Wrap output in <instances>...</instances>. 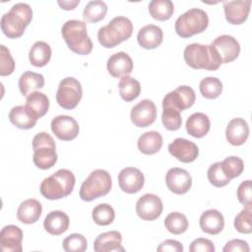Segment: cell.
<instances>
[{
    "mask_svg": "<svg viewBox=\"0 0 252 252\" xmlns=\"http://www.w3.org/2000/svg\"><path fill=\"white\" fill-rule=\"evenodd\" d=\"M223 252H249L250 248L246 241L242 239H231L222 248Z\"/></svg>",
    "mask_w": 252,
    "mask_h": 252,
    "instance_id": "cell-47",
    "label": "cell"
},
{
    "mask_svg": "<svg viewBox=\"0 0 252 252\" xmlns=\"http://www.w3.org/2000/svg\"><path fill=\"white\" fill-rule=\"evenodd\" d=\"M75 183L76 178L73 172L69 169L61 168L42 180L39 191L48 200H58L69 196L74 189Z\"/></svg>",
    "mask_w": 252,
    "mask_h": 252,
    "instance_id": "cell-3",
    "label": "cell"
},
{
    "mask_svg": "<svg viewBox=\"0 0 252 252\" xmlns=\"http://www.w3.org/2000/svg\"><path fill=\"white\" fill-rule=\"evenodd\" d=\"M184 60L193 69H204L215 71L220 68L222 61L212 44L191 43L188 44L183 52Z\"/></svg>",
    "mask_w": 252,
    "mask_h": 252,
    "instance_id": "cell-1",
    "label": "cell"
},
{
    "mask_svg": "<svg viewBox=\"0 0 252 252\" xmlns=\"http://www.w3.org/2000/svg\"><path fill=\"white\" fill-rule=\"evenodd\" d=\"M122 235L117 230H110L100 233L94 241V250L95 252L125 251L121 245Z\"/></svg>",
    "mask_w": 252,
    "mask_h": 252,
    "instance_id": "cell-22",
    "label": "cell"
},
{
    "mask_svg": "<svg viewBox=\"0 0 252 252\" xmlns=\"http://www.w3.org/2000/svg\"><path fill=\"white\" fill-rule=\"evenodd\" d=\"M162 210V201L156 194L147 193L141 196L136 203V213L143 220H157L161 215Z\"/></svg>",
    "mask_w": 252,
    "mask_h": 252,
    "instance_id": "cell-11",
    "label": "cell"
},
{
    "mask_svg": "<svg viewBox=\"0 0 252 252\" xmlns=\"http://www.w3.org/2000/svg\"><path fill=\"white\" fill-rule=\"evenodd\" d=\"M61 34L71 51L80 55L90 54L93 42L88 35L86 23L79 20L67 21L61 29Z\"/></svg>",
    "mask_w": 252,
    "mask_h": 252,
    "instance_id": "cell-4",
    "label": "cell"
},
{
    "mask_svg": "<svg viewBox=\"0 0 252 252\" xmlns=\"http://www.w3.org/2000/svg\"><path fill=\"white\" fill-rule=\"evenodd\" d=\"M19 90L24 96H28L36 90L43 88L44 78L41 74L27 71L23 73L19 79Z\"/></svg>",
    "mask_w": 252,
    "mask_h": 252,
    "instance_id": "cell-31",
    "label": "cell"
},
{
    "mask_svg": "<svg viewBox=\"0 0 252 252\" xmlns=\"http://www.w3.org/2000/svg\"><path fill=\"white\" fill-rule=\"evenodd\" d=\"M58 5L61 7L63 10H73L76 8L77 5L80 4V0H69V1H57Z\"/></svg>",
    "mask_w": 252,
    "mask_h": 252,
    "instance_id": "cell-49",
    "label": "cell"
},
{
    "mask_svg": "<svg viewBox=\"0 0 252 252\" xmlns=\"http://www.w3.org/2000/svg\"><path fill=\"white\" fill-rule=\"evenodd\" d=\"M200 227L205 233L216 235L219 234L224 227V219L221 213L216 209L205 211L199 220Z\"/></svg>",
    "mask_w": 252,
    "mask_h": 252,
    "instance_id": "cell-24",
    "label": "cell"
},
{
    "mask_svg": "<svg viewBox=\"0 0 252 252\" xmlns=\"http://www.w3.org/2000/svg\"><path fill=\"white\" fill-rule=\"evenodd\" d=\"M150 15L158 21H166L174 12V5L170 0H152L149 3Z\"/></svg>",
    "mask_w": 252,
    "mask_h": 252,
    "instance_id": "cell-33",
    "label": "cell"
},
{
    "mask_svg": "<svg viewBox=\"0 0 252 252\" xmlns=\"http://www.w3.org/2000/svg\"><path fill=\"white\" fill-rule=\"evenodd\" d=\"M250 7V0H236L223 2L225 20L231 25H240L244 23L248 18Z\"/></svg>",
    "mask_w": 252,
    "mask_h": 252,
    "instance_id": "cell-18",
    "label": "cell"
},
{
    "mask_svg": "<svg viewBox=\"0 0 252 252\" xmlns=\"http://www.w3.org/2000/svg\"><path fill=\"white\" fill-rule=\"evenodd\" d=\"M165 183L172 193L182 195L190 190L192 186V177L186 169L172 167L165 175Z\"/></svg>",
    "mask_w": 252,
    "mask_h": 252,
    "instance_id": "cell-14",
    "label": "cell"
},
{
    "mask_svg": "<svg viewBox=\"0 0 252 252\" xmlns=\"http://www.w3.org/2000/svg\"><path fill=\"white\" fill-rule=\"evenodd\" d=\"M1 55H0V75L2 77L11 75L15 70V61L11 55L10 50L5 46H0Z\"/></svg>",
    "mask_w": 252,
    "mask_h": 252,
    "instance_id": "cell-44",
    "label": "cell"
},
{
    "mask_svg": "<svg viewBox=\"0 0 252 252\" xmlns=\"http://www.w3.org/2000/svg\"><path fill=\"white\" fill-rule=\"evenodd\" d=\"M221 169L223 173L231 180L239 176L244 170L243 160L235 156L225 158L221 162Z\"/></svg>",
    "mask_w": 252,
    "mask_h": 252,
    "instance_id": "cell-39",
    "label": "cell"
},
{
    "mask_svg": "<svg viewBox=\"0 0 252 252\" xmlns=\"http://www.w3.org/2000/svg\"><path fill=\"white\" fill-rule=\"evenodd\" d=\"M107 13V5L101 0H94L87 3L83 12V18L89 23L101 21Z\"/></svg>",
    "mask_w": 252,
    "mask_h": 252,
    "instance_id": "cell-35",
    "label": "cell"
},
{
    "mask_svg": "<svg viewBox=\"0 0 252 252\" xmlns=\"http://www.w3.org/2000/svg\"><path fill=\"white\" fill-rule=\"evenodd\" d=\"M25 106L37 120L46 114L49 108V99L46 94L40 92H33L27 96Z\"/></svg>",
    "mask_w": 252,
    "mask_h": 252,
    "instance_id": "cell-28",
    "label": "cell"
},
{
    "mask_svg": "<svg viewBox=\"0 0 252 252\" xmlns=\"http://www.w3.org/2000/svg\"><path fill=\"white\" fill-rule=\"evenodd\" d=\"M42 206L36 199H27L21 203L17 211L18 220L26 224H32L38 220L41 216Z\"/></svg>",
    "mask_w": 252,
    "mask_h": 252,
    "instance_id": "cell-25",
    "label": "cell"
},
{
    "mask_svg": "<svg viewBox=\"0 0 252 252\" xmlns=\"http://www.w3.org/2000/svg\"><path fill=\"white\" fill-rule=\"evenodd\" d=\"M161 122L163 126L169 131H176L181 127L182 118L180 112L176 109L165 107L162 108Z\"/></svg>",
    "mask_w": 252,
    "mask_h": 252,
    "instance_id": "cell-43",
    "label": "cell"
},
{
    "mask_svg": "<svg viewBox=\"0 0 252 252\" xmlns=\"http://www.w3.org/2000/svg\"><path fill=\"white\" fill-rule=\"evenodd\" d=\"M196 100L194 90L189 86H179L174 91L169 92L162 99V108L169 107L179 112L190 108Z\"/></svg>",
    "mask_w": 252,
    "mask_h": 252,
    "instance_id": "cell-10",
    "label": "cell"
},
{
    "mask_svg": "<svg viewBox=\"0 0 252 252\" xmlns=\"http://www.w3.org/2000/svg\"><path fill=\"white\" fill-rule=\"evenodd\" d=\"M208 180L215 187H223L230 182V179L223 173L220 161H217L210 165L207 172Z\"/></svg>",
    "mask_w": 252,
    "mask_h": 252,
    "instance_id": "cell-42",
    "label": "cell"
},
{
    "mask_svg": "<svg viewBox=\"0 0 252 252\" xmlns=\"http://www.w3.org/2000/svg\"><path fill=\"white\" fill-rule=\"evenodd\" d=\"M62 247L66 252H84L88 247V241L83 234L72 233L63 240Z\"/></svg>",
    "mask_w": 252,
    "mask_h": 252,
    "instance_id": "cell-41",
    "label": "cell"
},
{
    "mask_svg": "<svg viewBox=\"0 0 252 252\" xmlns=\"http://www.w3.org/2000/svg\"><path fill=\"white\" fill-rule=\"evenodd\" d=\"M130 118L132 123L139 128L152 125L157 118V106L155 102L150 99L141 100L132 107Z\"/></svg>",
    "mask_w": 252,
    "mask_h": 252,
    "instance_id": "cell-12",
    "label": "cell"
},
{
    "mask_svg": "<svg viewBox=\"0 0 252 252\" xmlns=\"http://www.w3.org/2000/svg\"><path fill=\"white\" fill-rule=\"evenodd\" d=\"M163 39L162 30L156 25H147L138 32L137 40L141 47L145 49H155L159 46Z\"/></svg>",
    "mask_w": 252,
    "mask_h": 252,
    "instance_id": "cell-23",
    "label": "cell"
},
{
    "mask_svg": "<svg viewBox=\"0 0 252 252\" xmlns=\"http://www.w3.org/2000/svg\"><path fill=\"white\" fill-rule=\"evenodd\" d=\"M118 90L120 96L125 101L129 102L136 99L140 95L141 85L136 79L130 76H125L120 79V82L118 84Z\"/></svg>",
    "mask_w": 252,
    "mask_h": 252,
    "instance_id": "cell-34",
    "label": "cell"
},
{
    "mask_svg": "<svg viewBox=\"0 0 252 252\" xmlns=\"http://www.w3.org/2000/svg\"><path fill=\"white\" fill-rule=\"evenodd\" d=\"M169 154L181 162L189 163L194 161L198 155L199 149L197 145L184 138H176L168 145Z\"/></svg>",
    "mask_w": 252,
    "mask_h": 252,
    "instance_id": "cell-15",
    "label": "cell"
},
{
    "mask_svg": "<svg viewBox=\"0 0 252 252\" xmlns=\"http://www.w3.org/2000/svg\"><path fill=\"white\" fill-rule=\"evenodd\" d=\"M32 19V10L27 3H16L1 18V31L9 38H18Z\"/></svg>",
    "mask_w": 252,
    "mask_h": 252,
    "instance_id": "cell-2",
    "label": "cell"
},
{
    "mask_svg": "<svg viewBox=\"0 0 252 252\" xmlns=\"http://www.w3.org/2000/svg\"><path fill=\"white\" fill-rule=\"evenodd\" d=\"M92 218L96 224L104 226L112 223L115 218V212L110 205L103 203L94 208L92 213Z\"/></svg>",
    "mask_w": 252,
    "mask_h": 252,
    "instance_id": "cell-38",
    "label": "cell"
},
{
    "mask_svg": "<svg viewBox=\"0 0 252 252\" xmlns=\"http://www.w3.org/2000/svg\"><path fill=\"white\" fill-rule=\"evenodd\" d=\"M9 120L19 129L28 130L36 124V119L25 105H16L9 112Z\"/></svg>",
    "mask_w": 252,
    "mask_h": 252,
    "instance_id": "cell-30",
    "label": "cell"
},
{
    "mask_svg": "<svg viewBox=\"0 0 252 252\" xmlns=\"http://www.w3.org/2000/svg\"><path fill=\"white\" fill-rule=\"evenodd\" d=\"M70 224L67 214L62 211H51L43 221L44 229L51 235H60L65 232Z\"/></svg>",
    "mask_w": 252,
    "mask_h": 252,
    "instance_id": "cell-26",
    "label": "cell"
},
{
    "mask_svg": "<svg viewBox=\"0 0 252 252\" xmlns=\"http://www.w3.org/2000/svg\"><path fill=\"white\" fill-rule=\"evenodd\" d=\"M157 251H159V252H182L183 245L177 240L166 239L158 246Z\"/></svg>",
    "mask_w": 252,
    "mask_h": 252,
    "instance_id": "cell-48",
    "label": "cell"
},
{
    "mask_svg": "<svg viewBox=\"0 0 252 252\" xmlns=\"http://www.w3.org/2000/svg\"><path fill=\"white\" fill-rule=\"evenodd\" d=\"M32 160L36 167L49 169L57 161L56 145L53 138L46 132L37 133L32 139Z\"/></svg>",
    "mask_w": 252,
    "mask_h": 252,
    "instance_id": "cell-8",
    "label": "cell"
},
{
    "mask_svg": "<svg viewBox=\"0 0 252 252\" xmlns=\"http://www.w3.org/2000/svg\"><path fill=\"white\" fill-rule=\"evenodd\" d=\"M51 58V47L45 41H36L31 47L29 52V60L35 67H43L47 65Z\"/></svg>",
    "mask_w": 252,
    "mask_h": 252,
    "instance_id": "cell-32",
    "label": "cell"
},
{
    "mask_svg": "<svg viewBox=\"0 0 252 252\" xmlns=\"http://www.w3.org/2000/svg\"><path fill=\"white\" fill-rule=\"evenodd\" d=\"M234 228L240 232L249 234L252 231V206L244 209L234 218Z\"/></svg>",
    "mask_w": 252,
    "mask_h": 252,
    "instance_id": "cell-40",
    "label": "cell"
},
{
    "mask_svg": "<svg viewBox=\"0 0 252 252\" xmlns=\"http://www.w3.org/2000/svg\"><path fill=\"white\" fill-rule=\"evenodd\" d=\"M111 187L112 179L110 174L104 169H95L82 183L79 195L83 201L91 202L108 194Z\"/></svg>",
    "mask_w": 252,
    "mask_h": 252,
    "instance_id": "cell-6",
    "label": "cell"
},
{
    "mask_svg": "<svg viewBox=\"0 0 252 252\" xmlns=\"http://www.w3.org/2000/svg\"><path fill=\"white\" fill-rule=\"evenodd\" d=\"M237 199L244 206H252V193H251V180L241 182L237 188Z\"/></svg>",
    "mask_w": 252,
    "mask_h": 252,
    "instance_id": "cell-45",
    "label": "cell"
},
{
    "mask_svg": "<svg viewBox=\"0 0 252 252\" xmlns=\"http://www.w3.org/2000/svg\"><path fill=\"white\" fill-rule=\"evenodd\" d=\"M249 136V126L247 122L240 117L231 119L225 129L227 142L232 146L243 145Z\"/></svg>",
    "mask_w": 252,
    "mask_h": 252,
    "instance_id": "cell-21",
    "label": "cell"
},
{
    "mask_svg": "<svg viewBox=\"0 0 252 252\" xmlns=\"http://www.w3.org/2000/svg\"><path fill=\"white\" fill-rule=\"evenodd\" d=\"M186 131L194 138H202L208 134L211 127V122L207 114L203 112H195L186 120Z\"/></svg>",
    "mask_w": 252,
    "mask_h": 252,
    "instance_id": "cell-27",
    "label": "cell"
},
{
    "mask_svg": "<svg viewBox=\"0 0 252 252\" xmlns=\"http://www.w3.org/2000/svg\"><path fill=\"white\" fill-rule=\"evenodd\" d=\"M208 14L200 8H191L177 18L175 32L179 36L188 38L203 32L208 28Z\"/></svg>",
    "mask_w": 252,
    "mask_h": 252,
    "instance_id": "cell-7",
    "label": "cell"
},
{
    "mask_svg": "<svg viewBox=\"0 0 252 252\" xmlns=\"http://www.w3.org/2000/svg\"><path fill=\"white\" fill-rule=\"evenodd\" d=\"M190 252H214L215 245L214 243L207 238H196L194 239L189 247Z\"/></svg>",
    "mask_w": 252,
    "mask_h": 252,
    "instance_id": "cell-46",
    "label": "cell"
},
{
    "mask_svg": "<svg viewBox=\"0 0 252 252\" xmlns=\"http://www.w3.org/2000/svg\"><path fill=\"white\" fill-rule=\"evenodd\" d=\"M133 32L132 22L123 16L113 18L97 32V39L105 48H112L130 38Z\"/></svg>",
    "mask_w": 252,
    "mask_h": 252,
    "instance_id": "cell-5",
    "label": "cell"
},
{
    "mask_svg": "<svg viewBox=\"0 0 252 252\" xmlns=\"http://www.w3.org/2000/svg\"><path fill=\"white\" fill-rule=\"evenodd\" d=\"M118 184L123 192L134 194L143 188L145 177L140 169L131 166L125 167L118 174Z\"/></svg>",
    "mask_w": 252,
    "mask_h": 252,
    "instance_id": "cell-16",
    "label": "cell"
},
{
    "mask_svg": "<svg viewBox=\"0 0 252 252\" xmlns=\"http://www.w3.org/2000/svg\"><path fill=\"white\" fill-rule=\"evenodd\" d=\"M163 140L157 131H149L142 134L137 142L139 151L144 155L157 154L162 147Z\"/></svg>",
    "mask_w": 252,
    "mask_h": 252,
    "instance_id": "cell-29",
    "label": "cell"
},
{
    "mask_svg": "<svg viewBox=\"0 0 252 252\" xmlns=\"http://www.w3.org/2000/svg\"><path fill=\"white\" fill-rule=\"evenodd\" d=\"M201 94L208 99H215L221 94L222 83L216 77H206L199 85Z\"/></svg>",
    "mask_w": 252,
    "mask_h": 252,
    "instance_id": "cell-36",
    "label": "cell"
},
{
    "mask_svg": "<svg viewBox=\"0 0 252 252\" xmlns=\"http://www.w3.org/2000/svg\"><path fill=\"white\" fill-rule=\"evenodd\" d=\"M106 68L113 78H122L132 73L133 61L127 53L123 51L116 52L108 58Z\"/></svg>",
    "mask_w": 252,
    "mask_h": 252,
    "instance_id": "cell-20",
    "label": "cell"
},
{
    "mask_svg": "<svg viewBox=\"0 0 252 252\" xmlns=\"http://www.w3.org/2000/svg\"><path fill=\"white\" fill-rule=\"evenodd\" d=\"M51 131L62 141L74 140L80 131L78 122L71 116L58 115L51 121Z\"/></svg>",
    "mask_w": 252,
    "mask_h": 252,
    "instance_id": "cell-13",
    "label": "cell"
},
{
    "mask_svg": "<svg viewBox=\"0 0 252 252\" xmlns=\"http://www.w3.org/2000/svg\"><path fill=\"white\" fill-rule=\"evenodd\" d=\"M164 226L170 233L178 235L187 230L188 220L185 215L179 212H172L164 219Z\"/></svg>",
    "mask_w": 252,
    "mask_h": 252,
    "instance_id": "cell-37",
    "label": "cell"
},
{
    "mask_svg": "<svg viewBox=\"0 0 252 252\" xmlns=\"http://www.w3.org/2000/svg\"><path fill=\"white\" fill-rule=\"evenodd\" d=\"M82 95L81 83L73 77H67L59 83L56 92V101L64 109H73L81 101Z\"/></svg>",
    "mask_w": 252,
    "mask_h": 252,
    "instance_id": "cell-9",
    "label": "cell"
},
{
    "mask_svg": "<svg viewBox=\"0 0 252 252\" xmlns=\"http://www.w3.org/2000/svg\"><path fill=\"white\" fill-rule=\"evenodd\" d=\"M211 44L217 49L222 63L232 62L240 53V45L238 41L228 34L218 36Z\"/></svg>",
    "mask_w": 252,
    "mask_h": 252,
    "instance_id": "cell-17",
    "label": "cell"
},
{
    "mask_svg": "<svg viewBox=\"0 0 252 252\" xmlns=\"http://www.w3.org/2000/svg\"><path fill=\"white\" fill-rule=\"evenodd\" d=\"M22 229L14 224L4 226L0 232V247L4 252H22Z\"/></svg>",
    "mask_w": 252,
    "mask_h": 252,
    "instance_id": "cell-19",
    "label": "cell"
}]
</instances>
